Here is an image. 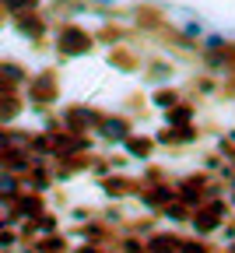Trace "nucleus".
Wrapping results in <instances>:
<instances>
[{"label": "nucleus", "mask_w": 235, "mask_h": 253, "mask_svg": "<svg viewBox=\"0 0 235 253\" xmlns=\"http://www.w3.org/2000/svg\"><path fill=\"white\" fill-rule=\"evenodd\" d=\"M119 250H123V253H148V250H144V239H137V236H126V239L119 243Z\"/></svg>", "instance_id": "26"}, {"label": "nucleus", "mask_w": 235, "mask_h": 253, "mask_svg": "<svg viewBox=\"0 0 235 253\" xmlns=\"http://www.w3.org/2000/svg\"><path fill=\"white\" fill-rule=\"evenodd\" d=\"M179 253H211V246H207V239H183L179 243Z\"/></svg>", "instance_id": "24"}, {"label": "nucleus", "mask_w": 235, "mask_h": 253, "mask_svg": "<svg viewBox=\"0 0 235 253\" xmlns=\"http://www.w3.org/2000/svg\"><path fill=\"white\" fill-rule=\"evenodd\" d=\"M207 186H211V176L207 172H190V176H183L176 183V197L186 201L190 208H196V204L207 201Z\"/></svg>", "instance_id": "6"}, {"label": "nucleus", "mask_w": 235, "mask_h": 253, "mask_svg": "<svg viewBox=\"0 0 235 253\" xmlns=\"http://www.w3.org/2000/svg\"><path fill=\"white\" fill-rule=\"evenodd\" d=\"M4 7L18 18V14H28V11H36L39 7V0H4Z\"/></svg>", "instance_id": "23"}, {"label": "nucleus", "mask_w": 235, "mask_h": 253, "mask_svg": "<svg viewBox=\"0 0 235 253\" xmlns=\"http://www.w3.org/2000/svg\"><path fill=\"white\" fill-rule=\"evenodd\" d=\"M21 113H25V99H21V91H0V123L11 126Z\"/></svg>", "instance_id": "14"}, {"label": "nucleus", "mask_w": 235, "mask_h": 253, "mask_svg": "<svg viewBox=\"0 0 235 253\" xmlns=\"http://www.w3.org/2000/svg\"><path fill=\"white\" fill-rule=\"evenodd\" d=\"M221 151L228 155V162H232V169H235V148H232V141H221Z\"/></svg>", "instance_id": "27"}, {"label": "nucleus", "mask_w": 235, "mask_h": 253, "mask_svg": "<svg viewBox=\"0 0 235 253\" xmlns=\"http://www.w3.org/2000/svg\"><path fill=\"white\" fill-rule=\"evenodd\" d=\"M196 137H200V126H193V123H186V126H165V130H158V134H155V141H158V144H169V148L193 144Z\"/></svg>", "instance_id": "10"}, {"label": "nucleus", "mask_w": 235, "mask_h": 253, "mask_svg": "<svg viewBox=\"0 0 235 253\" xmlns=\"http://www.w3.org/2000/svg\"><path fill=\"white\" fill-rule=\"evenodd\" d=\"M0 225H4V208H0Z\"/></svg>", "instance_id": "30"}, {"label": "nucleus", "mask_w": 235, "mask_h": 253, "mask_svg": "<svg viewBox=\"0 0 235 253\" xmlns=\"http://www.w3.org/2000/svg\"><path fill=\"white\" fill-rule=\"evenodd\" d=\"M14 28L21 32L25 39L39 42V39L46 36V18H42V14H36V11H28V14H18V18H14Z\"/></svg>", "instance_id": "13"}, {"label": "nucleus", "mask_w": 235, "mask_h": 253, "mask_svg": "<svg viewBox=\"0 0 235 253\" xmlns=\"http://www.w3.org/2000/svg\"><path fill=\"white\" fill-rule=\"evenodd\" d=\"M74 253H102V246H91V243H84V246H78Z\"/></svg>", "instance_id": "28"}, {"label": "nucleus", "mask_w": 235, "mask_h": 253, "mask_svg": "<svg viewBox=\"0 0 235 253\" xmlns=\"http://www.w3.org/2000/svg\"><path fill=\"white\" fill-rule=\"evenodd\" d=\"M21 190H25L21 176L7 172V169H0V208H11V204L18 201V194H21Z\"/></svg>", "instance_id": "16"}, {"label": "nucleus", "mask_w": 235, "mask_h": 253, "mask_svg": "<svg viewBox=\"0 0 235 253\" xmlns=\"http://www.w3.org/2000/svg\"><path fill=\"white\" fill-rule=\"evenodd\" d=\"M56 49H60V56L74 60V56H88V53L95 49V42H91V36H88L84 28H78V25H63V28L56 32Z\"/></svg>", "instance_id": "4"}, {"label": "nucleus", "mask_w": 235, "mask_h": 253, "mask_svg": "<svg viewBox=\"0 0 235 253\" xmlns=\"http://www.w3.org/2000/svg\"><path fill=\"white\" fill-rule=\"evenodd\" d=\"M25 95L32 99V106L36 109H46L60 99V78L53 71H42V74H32L28 84H25Z\"/></svg>", "instance_id": "3"}, {"label": "nucleus", "mask_w": 235, "mask_h": 253, "mask_svg": "<svg viewBox=\"0 0 235 253\" xmlns=\"http://www.w3.org/2000/svg\"><path fill=\"white\" fill-rule=\"evenodd\" d=\"M123 148H126L130 158H137V162H148V158L155 155V148H158V141H155L151 134H137V130H133V134L123 141Z\"/></svg>", "instance_id": "12"}, {"label": "nucleus", "mask_w": 235, "mask_h": 253, "mask_svg": "<svg viewBox=\"0 0 235 253\" xmlns=\"http://www.w3.org/2000/svg\"><path fill=\"white\" fill-rule=\"evenodd\" d=\"M21 183H25V190H32V194H49V186L56 183V176H53L49 162H36L21 176Z\"/></svg>", "instance_id": "9"}, {"label": "nucleus", "mask_w": 235, "mask_h": 253, "mask_svg": "<svg viewBox=\"0 0 235 253\" xmlns=\"http://www.w3.org/2000/svg\"><path fill=\"white\" fill-rule=\"evenodd\" d=\"M36 250H39V253H67V239H63L60 232H49V236L36 239Z\"/></svg>", "instance_id": "21"}, {"label": "nucleus", "mask_w": 235, "mask_h": 253, "mask_svg": "<svg viewBox=\"0 0 235 253\" xmlns=\"http://www.w3.org/2000/svg\"><path fill=\"white\" fill-rule=\"evenodd\" d=\"M133 134V120L126 116V113H106L102 116V123H98V130H95V137L102 141V144H123L126 137Z\"/></svg>", "instance_id": "5"}, {"label": "nucleus", "mask_w": 235, "mask_h": 253, "mask_svg": "<svg viewBox=\"0 0 235 253\" xmlns=\"http://www.w3.org/2000/svg\"><path fill=\"white\" fill-rule=\"evenodd\" d=\"M228 211H232V204H228L225 197L204 201V204L193 208V214H190V229H193L200 239H207V236H214V232L225 225V221H228Z\"/></svg>", "instance_id": "1"}, {"label": "nucleus", "mask_w": 235, "mask_h": 253, "mask_svg": "<svg viewBox=\"0 0 235 253\" xmlns=\"http://www.w3.org/2000/svg\"><path fill=\"white\" fill-rule=\"evenodd\" d=\"M74 218H78V221H88V218H91V211H88V208H78V211H74Z\"/></svg>", "instance_id": "29"}, {"label": "nucleus", "mask_w": 235, "mask_h": 253, "mask_svg": "<svg viewBox=\"0 0 235 253\" xmlns=\"http://www.w3.org/2000/svg\"><path fill=\"white\" fill-rule=\"evenodd\" d=\"M165 218H169V221H179V225H186V221H190V214H193V208L186 204V201H172V204H165V211H161Z\"/></svg>", "instance_id": "20"}, {"label": "nucleus", "mask_w": 235, "mask_h": 253, "mask_svg": "<svg viewBox=\"0 0 235 253\" xmlns=\"http://www.w3.org/2000/svg\"><path fill=\"white\" fill-rule=\"evenodd\" d=\"M193 102H176L172 109H165V126H186V123H193Z\"/></svg>", "instance_id": "17"}, {"label": "nucleus", "mask_w": 235, "mask_h": 253, "mask_svg": "<svg viewBox=\"0 0 235 253\" xmlns=\"http://www.w3.org/2000/svg\"><path fill=\"white\" fill-rule=\"evenodd\" d=\"M28 71L14 60H0V91H21L28 84Z\"/></svg>", "instance_id": "11"}, {"label": "nucleus", "mask_w": 235, "mask_h": 253, "mask_svg": "<svg viewBox=\"0 0 235 253\" xmlns=\"http://www.w3.org/2000/svg\"><path fill=\"white\" fill-rule=\"evenodd\" d=\"M148 78H151V81H169V78H172V67H169V63H151V67H148Z\"/></svg>", "instance_id": "25"}, {"label": "nucleus", "mask_w": 235, "mask_h": 253, "mask_svg": "<svg viewBox=\"0 0 235 253\" xmlns=\"http://www.w3.org/2000/svg\"><path fill=\"white\" fill-rule=\"evenodd\" d=\"M137 197H141L144 211L161 214V211H165V204H172V201H176V186H169V183H151V186H144V183H141Z\"/></svg>", "instance_id": "7"}, {"label": "nucleus", "mask_w": 235, "mask_h": 253, "mask_svg": "<svg viewBox=\"0 0 235 253\" xmlns=\"http://www.w3.org/2000/svg\"><path fill=\"white\" fill-rule=\"evenodd\" d=\"M102 109H95V106H88V102H74V106H67L63 113H60V126L63 130H71V134H84V137H91L95 130H98V123H102Z\"/></svg>", "instance_id": "2"}, {"label": "nucleus", "mask_w": 235, "mask_h": 253, "mask_svg": "<svg viewBox=\"0 0 235 253\" xmlns=\"http://www.w3.org/2000/svg\"><path fill=\"white\" fill-rule=\"evenodd\" d=\"M176 102H183V95H179L176 88H155V91H151V106L161 109V113H165V109H172Z\"/></svg>", "instance_id": "18"}, {"label": "nucleus", "mask_w": 235, "mask_h": 253, "mask_svg": "<svg viewBox=\"0 0 235 253\" xmlns=\"http://www.w3.org/2000/svg\"><path fill=\"white\" fill-rule=\"evenodd\" d=\"M179 243H183V236H176V232H151L144 239V250L148 253H179Z\"/></svg>", "instance_id": "15"}, {"label": "nucleus", "mask_w": 235, "mask_h": 253, "mask_svg": "<svg viewBox=\"0 0 235 253\" xmlns=\"http://www.w3.org/2000/svg\"><path fill=\"white\" fill-rule=\"evenodd\" d=\"M137 190H141V179H130V176H119V172L102 176V194L113 197V201H123L130 194H137Z\"/></svg>", "instance_id": "8"}, {"label": "nucleus", "mask_w": 235, "mask_h": 253, "mask_svg": "<svg viewBox=\"0 0 235 253\" xmlns=\"http://www.w3.org/2000/svg\"><path fill=\"white\" fill-rule=\"evenodd\" d=\"M14 246H21V232L11 225H0V253H11Z\"/></svg>", "instance_id": "22"}, {"label": "nucleus", "mask_w": 235, "mask_h": 253, "mask_svg": "<svg viewBox=\"0 0 235 253\" xmlns=\"http://www.w3.org/2000/svg\"><path fill=\"white\" fill-rule=\"evenodd\" d=\"M78 236H81L84 243H91V246H102V243H106V236H109V229L102 225V221H88L84 229H78Z\"/></svg>", "instance_id": "19"}]
</instances>
